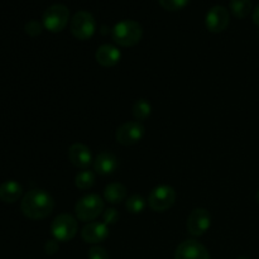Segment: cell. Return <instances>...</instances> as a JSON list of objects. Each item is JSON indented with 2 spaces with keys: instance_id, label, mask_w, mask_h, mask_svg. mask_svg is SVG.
I'll return each mask as SVG.
<instances>
[{
  "instance_id": "24",
  "label": "cell",
  "mask_w": 259,
  "mask_h": 259,
  "mask_svg": "<svg viewBox=\"0 0 259 259\" xmlns=\"http://www.w3.org/2000/svg\"><path fill=\"white\" fill-rule=\"evenodd\" d=\"M119 212L118 210L114 209V207H109V209H106L105 211L103 212V223H105L106 225H113V224H116V222L119 220Z\"/></svg>"
},
{
  "instance_id": "28",
  "label": "cell",
  "mask_w": 259,
  "mask_h": 259,
  "mask_svg": "<svg viewBox=\"0 0 259 259\" xmlns=\"http://www.w3.org/2000/svg\"><path fill=\"white\" fill-rule=\"evenodd\" d=\"M255 199H257V202L259 204V190H258V192H257V196H255Z\"/></svg>"
},
{
  "instance_id": "15",
  "label": "cell",
  "mask_w": 259,
  "mask_h": 259,
  "mask_svg": "<svg viewBox=\"0 0 259 259\" xmlns=\"http://www.w3.org/2000/svg\"><path fill=\"white\" fill-rule=\"evenodd\" d=\"M121 52L113 45H103L95 53V60L103 67H113L120 61Z\"/></svg>"
},
{
  "instance_id": "2",
  "label": "cell",
  "mask_w": 259,
  "mask_h": 259,
  "mask_svg": "<svg viewBox=\"0 0 259 259\" xmlns=\"http://www.w3.org/2000/svg\"><path fill=\"white\" fill-rule=\"evenodd\" d=\"M113 40L120 47H133L141 42L143 37V28L133 19L118 22L111 30Z\"/></svg>"
},
{
  "instance_id": "8",
  "label": "cell",
  "mask_w": 259,
  "mask_h": 259,
  "mask_svg": "<svg viewBox=\"0 0 259 259\" xmlns=\"http://www.w3.org/2000/svg\"><path fill=\"white\" fill-rule=\"evenodd\" d=\"M210 227H211V215L206 209L199 207V209L192 210L191 214L187 218V232L194 237L204 235L210 229Z\"/></svg>"
},
{
  "instance_id": "1",
  "label": "cell",
  "mask_w": 259,
  "mask_h": 259,
  "mask_svg": "<svg viewBox=\"0 0 259 259\" xmlns=\"http://www.w3.org/2000/svg\"><path fill=\"white\" fill-rule=\"evenodd\" d=\"M55 209V200L47 191L34 189L28 191L20 202V210L28 219L42 220L50 217Z\"/></svg>"
},
{
  "instance_id": "25",
  "label": "cell",
  "mask_w": 259,
  "mask_h": 259,
  "mask_svg": "<svg viewBox=\"0 0 259 259\" xmlns=\"http://www.w3.org/2000/svg\"><path fill=\"white\" fill-rule=\"evenodd\" d=\"M88 257L89 259H109V253L103 247L94 245L89 249Z\"/></svg>"
},
{
  "instance_id": "26",
  "label": "cell",
  "mask_w": 259,
  "mask_h": 259,
  "mask_svg": "<svg viewBox=\"0 0 259 259\" xmlns=\"http://www.w3.org/2000/svg\"><path fill=\"white\" fill-rule=\"evenodd\" d=\"M45 250L47 254H55L58 250V242L57 240H48L45 245Z\"/></svg>"
},
{
  "instance_id": "5",
  "label": "cell",
  "mask_w": 259,
  "mask_h": 259,
  "mask_svg": "<svg viewBox=\"0 0 259 259\" xmlns=\"http://www.w3.org/2000/svg\"><path fill=\"white\" fill-rule=\"evenodd\" d=\"M78 232V223L70 214H60L51 224V233L57 242H70Z\"/></svg>"
},
{
  "instance_id": "11",
  "label": "cell",
  "mask_w": 259,
  "mask_h": 259,
  "mask_svg": "<svg viewBox=\"0 0 259 259\" xmlns=\"http://www.w3.org/2000/svg\"><path fill=\"white\" fill-rule=\"evenodd\" d=\"M175 259H211L209 250L196 239H187L177 247Z\"/></svg>"
},
{
  "instance_id": "4",
  "label": "cell",
  "mask_w": 259,
  "mask_h": 259,
  "mask_svg": "<svg viewBox=\"0 0 259 259\" xmlns=\"http://www.w3.org/2000/svg\"><path fill=\"white\" fill-rule=\"evenodd\" d=\"M104 201L99 195L90 194L77 201L75 206V214L78 220L91 223L103 214Z\"/></svg>"
},
{
  "instance_id": "16",
  "label": "cell",
  "mask_w": 259,
  "mask_h": 259,
  "mask_svg": "<svg viewBox=\"0 0 259 259\" xmlns=\"http://www.w3.org/2000/svg\"><path fill=\"white\" fill-rule=\"evenodd\" d=\"M23 195V187L15 181H5L0 185V200L5 204L18 201Z\"/></svg>"
},
{
  "instance_id": "18",
  "label": "cell",
  "mask_w": 259,
  "mask_h": 259,
  "mask_svg": "<svg viewBox=\"0 0 259 259\" xmlns=\"http://www.w3.org/2000/svg\"><path fill=\"white\" fill-rule=\"evenodd\" d=\"M132 113H133V116L134 119H136V121L142 123V121L148 119L149 115H151L152 113L151 103H149L147 99H138V100L134 103Z\"/></svg>"
},
{
  "instance_id": "19",
  "label": "cell",
  "mask_w": 259,
  "mask_h": 259,
  "mask_svg": "<svg viewBox=\"0 0 259 259\" xmlns=\"http://www.w3.org/2000/svg\"><path fill=\"white\" fill-rule=\"evenodd\" d=\"M252 5V0H230L229 8L234 17H237L238 19H243L250 14Z\"/></svg>"
},
{
  "instance_id": "6",
  "label": "cell",
  "mask_w": 259,
  "mask_h": 259,
  "mask_svg": "<svg viewBox=\"0 0 259 259\" xmlns=\"http://www.w3.org/2000/svg\"><path fill=\"white\" fill-rule=\"evenodd\" d=\"M71 33L80 40L90 39L96 30V22L94 15L86 10H78L73 14L70 22Z\"/></svg>"
},
{
  "instance_id": "3",
  "label": "cell",
  "mask_w": 259,
  "mask_h": 259,
  "mask_svg": "<svg viewBox=\"0 0 259 259\" xmlns=\"http://www.w3.org/2000/svg\"><path fill=\"white\" fill-rule=\"evenodd\" d=\"M70 22V9L63 4H53L45 10L42 24L52 33L62 32Z\"/></svg>"
},
{
  "instance_id": "12",
  "label": "cell",
  "mask_w": 259,
  "mask_h": 259,
  "mask_svg": "<svg viewBox=\"0 0 259 259\" xmlns=\"http://www.w3.org/2000/svg\"><path fill=\"white\" fill-rule=\"evenodd\" d=\"M81 237L89 244H99L109 237V227L105 223H88L81 230Z\"/></svg>"
},
{
  "instance_id": "7",
  "label": "cell",
  "mask_w": 259,
  "mask_h": 259,
  "mask_svg": "<svg viewBox=\"0 0 259 259\" xmlns=\"http://www.w3.org/2000/svg\"><path fill=\"white\" fill-rule=\"evenodd\" d=\"M176 201V191L172 186L161 185L153 189L148 197V205L153 211L164 212L174 206Z\"/></svg>"
},
{
  "instance_id": "17",
  "label": "cell",
  "mask_w": 259,
  "mask_h": 259,
  "mask_svg": "<svg viewBox=\"0 0 259 259\" xmlns=\"http://www.w3.org/2000/svg\"><path fill=\"white\" fill-rule=\"evenodd\" d=\"M126 194H128V190L123 184L113 182V184H109L104 190V199L109 204L118 205L126 199Z\"/></svg>"
},
{
  "instance_id": "9",
  "label": "cell",
  "mask_w": 259,
  "mask_h": 259,
  "mask_svg": "<svg viewBox=\"0 0 259 259\" xmlns=\"http://www.w3.org/2000/svg\"><path fill=\"white\" fill-rule=\"evenodd\" d=\"M144 137V126L139 121H128L118 128L115 138L121 146H134Z\"/></svg>"
},
{
  "instance_id": "10",
  "label": "cell",
  "mask_w": 259,
  "mask_h": 259,
  "mask_svg": "<svg viewBox=\"0 0 259 259\" xmlns=\"http://www.w3.org/2000/svg\"><path fill=\"white\" fill-rule=\"evenodd\" d=\"M230 22V13L223 5H215L207 12L205 24L209 32L222 33L228 28Z\"/></svg>"
},
{
  "instance_id": "20",
  "label": "cell",
  "mask_w": 259,
  "mask_h": 259,
  "mask_svg": "<svg viewBox=\"0 0 259 259\" xmlns=\"http://www.w3.org/2000/svg\"><path fill=\"white\" fill-rule=\"evenodd\" d=\"M75 185L80 190H89L95 185V174L90 169H82L75 177Z\"/></svg>"
},
{
  "instance_id": "27",
  "label": "cell",
  "mask_w": 259,
  "mask_h": 259,
  "mask_svg": "<svg viewBox=\"0 0 259 259\" xmlns=\"http://www.w3.org/2000/svg\"><path fill=\"white\" fill-rule=\"evenodd\" d=\"M253 22H254L255 25L259 27V4L253 10Z\"/></svg>"
},
{
  "instance_id": "13",
  "label": "cell",
  "mask_w": 259,
  "mask_h": 259,
  "mask_svg": "<svg viewBox=\"0 0 259 259\" xmlns=\"http://www.w3.org/2000/svg\"><path fill=\"white\" fill-rule=\"evenodd\" d=\"M68 159L73 166L83 169L94 162L90 148L82 143H75L68 148Z\"/></svg>"
},
{
  "instance_id": "14",
  "label": "cell",
  "mask_w": 259,
  "mask_h": 259,
  "mask_svg": "<svg viewBox=\"0 0 259 259\" xmlns=\"http://www.w3.org/2000/svg\"><path fill=\"white\" fill-rule=\"evenodd\" d=\"M94 171L101 176H108V175L114 174L118 168V158L111 152H101L94 159Z\"/></svg>"
},
{
  "instance_id": "29",
  "label": "cell",
  "mask_w": 259,
  "mask_h": 259,
  "mask_svg": "<svg viewBox=\"0 0 259 259\" xmlns=\"http://www.w3.org/2000/svg\"><path fill=\"white\" fill-rule=\"evenodd\" d=\"M237 259H248V258H245V257H239V258H237Z\"/></svg>"
},
{
  "instance_id": "23",
  "label": "cell",
  "mask_w": 259,
  "mask_h": 259,
  "mask_svg": "<svg viewBox=\"0 0 259 259\" xmlns=\"http://www.w3.org/2000/svg\"><path fill=\"white\" fill-rule=\"evenodd\" d=\"M42 28L43 24H40L38 20H29V22L25 24L24 29L28 35H30V37H37V35H39L40 33H42Z\"/></svg>"
},
{
  "instance_id": "21",
  "label": "cell",
  "mask_w": 259,
  "mask_h": 259,
  "mask_svg": "<svg viewBox=\"0 0 259 259\" xmlns=\"http://www.w3.org/2000/svg\"><path fill=\"white\" fill-rule=\"evenodd\" d=\"M125 207L131 214H141L146 209V200L141 195H132L125 201Z\"/></svg>"
},
{
  "instance_id": "22",
  "label": "cell",
  "mask_w": 259,
  "mask_h": 259,
  "mask_svg": "<svg viewBox=\"0 0 259 259\" xmlns=\"http://www.w3.org/2000/svg\"><path fill=\"white\" fill-rule=\"evenodd\" d=\"M158 2L166 10H180L186 7L190 0H158Z\"/></svg>"
}]
</instances>
